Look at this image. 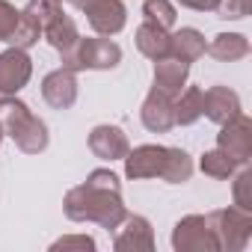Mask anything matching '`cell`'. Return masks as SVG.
Here are the masks:
<instances>
[{
	"label": "cell",
	"mask_w": 252,
	"mask_h": 252,
	"mask_svg": "<svg viewBox=\"0 0 252 252\" xmlns=\"http://www.w3.org/2000/svg\"><path fill=\"white\" fill-rule=\"evenodd\" d=\"M0 128H3L21 152H42L48 146V128L39 116L30 113L27 104L15 101V98H0Z\"/></svg>",
	"instance_id": "2"
},
{
	"label": "cell",
	"mask_w": 252,
	"mask_h": 252,
	"mask_svg": "<svg viewBox=\"0 0 252 252\" xmlns=\"http://www.w3.org/2000/svg\"><path fill=\"white\" fill-rule=\"evenodd\" d=\"M184 80H187V63H181L175 57L155 60V86L158 89H166L172 95H181Z\"/></svg>",
	"instance_id": "13"
},
{
	"label": "cell",
	"mask_w": 252,
	"mask_h": 252,
	"mask_svg": "<svg viewBox=\"0 0 252 252\" xmlns=\"http://www.w3.org/2000/svg\"><path fill=\"white\" fill-rule=\"evenodd\" d=\"M18 18H21V12H15V6H9L6 0H0V42H6L12 36Z\"/></svg>",
	"instance_id": "25"
},
{
	"label": "cell",
	"mask_w": 252,
	"mask_h": 252,
	"mask_svg": "<svg viewBox=\"0 0 252 252\" xmlns=\"http://www.w3.org/2000/svg\"><path fill=\"white\" fill-rule=\"evenodd\" d=\"M220 149L234 160V163H246L252 155V125L243 113H237L234 119L222 122V134H220Z\"/></svg>",
	"instance_id": "4"
},
{
	"label": "cell",
	"mask_w": 252,
	"mask_h": 252,
	"mask_svg": "<svg viewBox=\"0 0 252 252\" xmlns=\"http://www.w3.org/2000/svg\"><path fill=\"white\" fill-rule=\"evenodd\" d=\"M63 246H83V249H92L95 243H92L89 237H68V240H60L54 249H63Z\"/></svg>",
	"instance_id": "28"
},
{
	"label": "cell",
	"mask_w": 252,
	"mask_h": 252,
	"mask_svg": "<svg viewBox=\"0 0 252 252\" xmlns=\"http://www.w3.org/2000/svg\"><path fill=\"white\" fill-rule=\"evenodd\" d=\"M39 36H42V24L24 9L21 12V18H18V24H15V30H12V36L6 39V42H12V48H21V51H27L30 45H36L39 42Z\"/></svg>",
	"instance_id": "19"
},
{
	"label": "cell",
	"mask_w": 252,
	"mask_h": 252,
	"mask_svg": "<svg viewBox=\"0 0 252 252\" xmlns=\"http://www.w3.org/2000/svg\"><path fill=\"white\" fill-rule=\"evenodd\" d=\"M169 54L175 57V60H181V63H193V60H199L202 54H205V39H202V33L199 30H193V27H181L175 36H169Z\"/></svg>",
	"instance_id": "14"
},
{
	"label": "cell",
	"mask_w": 252,
	"mask_h": 252,
	"mask_svg": "<svg viewBox=\"0 0 252 252\" xmlns=\"http://www.w3.org/2000/svg\"><path fill=\"white\" fill-rule=\"evenodd\" d=\"M0 140H3V128H0Z\"/></svg>",
	"instance_id": "29"
},
{
	"label": "cell",
	"mask_w": 252,
	"mask_h": 252,
	"mask_svg": "<svg viewBox=\"0 0 252 252\" xmlns=\"http://www.w3.org/2000/svg\"><path fill=\"white\" fill-rule=\"evenodd\" d=\"M122 51L110 39H77L71 51L63 54V68L80 71V68H113L119 65Z\"/></svg>",
	"instance_id": "3"
},
{
	"label": "cell",
	"mask_w": 252,
	"mask_h": 252,
	"mask_svg": "<svg viewBox=\"0 0 252 252\" xmlns=\"http://www.w3.org/2000/svg\"><path fill=\"white\" fill-rule=\"evenodd\" d=\"M205 51H208L211 57L222 60V63H234V60H240V57L249 54V42H246L243 36H237V33H222V36H217Z\"/></svg>",
	"instance_id": "18"
},
{
	"label": "cell",
	"mask_w": 252,
	"mask_h": 252,
	"mask_svg": "<svg viewBox=\"0 0 252 252\" xmlns=\"http://www.w3.org/2000/svg\"><path fill=\"white\" fill-rule=\"evenodd\" d=\"M116 249H152V228L143 217H128L125 231L116 237Z\"/></svg>",
	"instance_id": "16"
},
{
	"label": "cell",
	"mask_w": 252,
	"mask_h": 252,
	"mask_svg": "<svg viewBox=\"0 0 252 252\" xmlns=\"http://www.w3.org/2000/svg\"><path fill=\"white\" fill-rule=\"evenodd\" d=\"M143 125L155 134H166L175 125V95L155 86L143 104Z\"/></svg>",
	"instance_id": "6"
},
{
	"label": "cell",
	"mask_w": 252,
	"mask_h": 252,
	"mask_svg": "<svg viewBox=\"0 0 252 252\" xmlns=\"http://www.w3.org/2000/svg\"><path fill=\"white\" fill-rule=\"evenodd\" d=\"M172 243H175V249H220L214 228L208 225V217H196V214L184 217L175 225Z\"/></svg>",
	"instance_id": "7"
},
{
	"label": "cell",
	"mask_w": 252,
	"mask_h": 252,
	"mask_svg": "<svg viewBox=\"0 0 252 252\" xmlns=\"http://www.w3.org/2000/svg\"><path fill=\"white\" fill-rule=\"evenodd\" d=\"M65 214L77 222L95 220L104 228H116L125 220V208L119 199V178L107 169H95L86 184H80L68 193Z\"/></svg>",
	"instance_id": "1"
},
{
	"label": "cell",
	"mask_w": 252,
	"mask_h": 252,
	"mask_svg": "<svg viewBox=\"0 0 252 252\" xmlns=\"http://www.w3.org/2000/svg\"><path fill=\"white\" fill-rule=\"evenodd\" d=\"M42 33L48 36V42H51V45H54L60 54L71 51V48H74V42L80 39V36H77V27H74V21H71L65 12H63V15H57V18H54V21H51V24H48Z\"/></svg>",
	"instance_id": "17"
},
{
	"label": "cell",
	"mask_w": 252,
	"mask_h": 252,
	"mask_svg": "<svg viewBox=\"0 0 252 252\" xmlns=\"http://www.w3.org/2000/svg\"><path fill=\"white\" fill-rule=\"evenodd\" d=\"M249 184H252V175L249 172H240L237 175V184H234V202H237V208H243V211H249Z\"/></svg>",
	"instance_id": "26"
},
{
	"label": "cell",
	"mask_w": 252,
	"mask_h": 252,
	"mask_svg": "<svg viewBox=\"0 0 252 252\" xmlns=\"http://www.w3.org/2000/svg\"><path fill=\"white\" fill-rule=\"evenodd\" d=\"M89 149L101 158V160H122L128 155V137H125L122 128L116 125H98V128L89 134Z\"/></svg>",
	"instance_id": "10"
},
{
	"label": "cell",
	"mask_w": 252,
	"mask_h": 252,
	"mask_svg": "<svg viewBox=\"0 0 252 252\" xmlns=\"http://www.w3.org/2000/svg\"><path fill=\"white\" fill-rule=\"evenodd\" d=\"M217 3H220V0H181V6H190V9H199V12L217 9Z\"/></svg>",
	"instance_id": "27"
},
{
	"label": "cell",
	"mask_w": 252,
	"mask_h": 252,
	"mask_svg": "<svg viewBox=\"0 0 252 252\" xmlns=\"http://www.w3.org/2000/svg\"><path fill=\"white\" fill-rule=\"evenodd\" d=\"M202 89L199 86H190L178 101H175V125H193L199 116H202Z\"/></svg>",
	"instance_id": "20"
},
{
	"label": "cell",
	"mask_w": 252,
	"mask_h": 252,
	"mask_svg": "<svg viewBox=\"0 0 252 252\" xmlns=\"http://www.w3.org/2000/svg\"><path fill=\"white\" fill-rule=\"evenodd\" d=\"M190 175H193V160H190V155L181 152V149H169V152H166V166H163V175H160V178H166V181H172V184H181V181H187Z\"/></svg>",
	"instance_id": "21"
},
{
	"label": "cell",
	"mask_w": 252,
	"mask_h": 252,
	"mask_svg": "<svg viewBox=\"0 0 252 252\" xmlns=\"http://www.w3.org/2000/svg\"><path fill=\"white\" fill-rule=\"evenodd\" d=\"M137 48L149 57V60H163L169 57V33L152 21H146L140 30H137Z\"/></svg>",
	"instance_id": "15"
},
{
	"label": "cell",
	"mask_w": 252,
	"mask_h": 252,
	"mask_svg": "<svg viewBox=\"0 0 252 252\" xmlns=\"http://www.w3.org/2000/svg\"><path fill=\"white\" fill-rule=\"evenodd\" d=\"M143 12H146V18H149L152 24H158V27H163V30H169V27L175 24V6L169 3V0H146V3H143Z\"/></svg>",
	"instance_id": "22"
},
{
	"label": "cell",
	"mask_w": 252,
	"mask_h": 252,
	"mask_svg": "<svg viewBox=\"0 0 252 252\" xmlns=\"http://www.w3.org/2000/svg\"><path fill=\"white\" fill-rule=\"evenodd\" d=\"M42 95L51 107L57 110H68L74 101H77V80H74V71L71 68H57L45 77L42 83Z\"/></svg>",
	"instance_id": "9"
},
{
	"label": "cell",
	"mask_w": 252,
	"mask_h": 252,
	"mask_svg": "<svg viewBox=\"0 0 252 252\" xmlns=\"http://www.w3.org/2000/svg\"><path fill=\"white\" fill-rule=\"evenodd\" d=\"M252 9V0H220L217 3V15L220 18H243Z\"/></svg>",
	"instance_id": "24"
},
{
	"label": "cell",
	"mask_w": 252,
	"mask_h": 252,
	"mask_svg": "<svg viewBox=\"0 0 252 252\" xmlns=\"http://www.w3.org/2000/svg\"><path fill=\"white\" fill-rule=\"evenodd\" d=\"M166 152L163 146H140L134 152L125 155V172L128 178H155V175H163V166H166Z\"/></svg>",
	"instance_id": "8"
},
{
	"label": "cell",
	"mask_w": 252,
	"mask_h": 252,
	"mask_svg": "<svg viewBox=\"0 0 252 252\" xmlns=\"http://www.w3.org/2000/svg\"><path fill=\"white\" fill-rule=\"evenodd\" d=\"M89 15V24L95 33L101 36H116L122 27H125V6H122V0H95V3L86 9Z\"/></svg>",
	"instance_id": "11"
},
{
	"label": "cell",
	"mask_w": 252,
	"mask_h": 252,
	"mask_svg": "<svg viewBox=\"0 0 252 252\" xmlns=\"http://www.w3.org/2000/svg\"><path fill=\"white\" fill-rule=\"evenodd\" d=\"M202 172L211 175V178H228V175L234 172V160H231L222 149L208 152V155L202 158Z\"/></svg>",
	"instance_id": "23"
},
{
	"label": "cell",
	"mask_w": 252,
	"mask_h": 252,
	"mask_svg": "<svg viewBox=\"0 0 252 252\" xmlns=\"http://www.w3.org/2000/svg\"><path fill=\"white\" fill-rule=\"evenodd\" d=\"M30 74H33V65L27 51L9 48L0 54V95H15L18 89H24Z\"/></svg>",
	"instance_id": "5"
},
{
	"label": "cell",
	"mask_w": 252,
	"mask_h": 252,
	"mask_svg": "<svg viewBox=\"0 0 252 252\" xmlns=\"http://www.w3.org/2000/svg\"><path fill=\"white\" fill-rule=\"evenodd\" d=\"M202 113H205L211 122L222 125V122H228V119H234V116L240 113V98H237L228 86H211V89L202 95Z\"/></svg>",
	"instance_id": "12"
}]
</instances>
